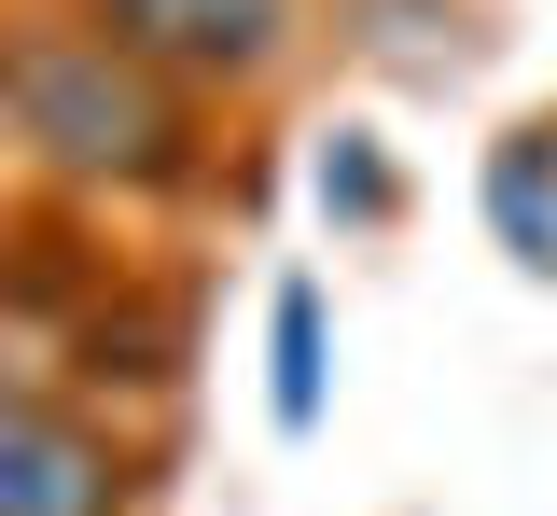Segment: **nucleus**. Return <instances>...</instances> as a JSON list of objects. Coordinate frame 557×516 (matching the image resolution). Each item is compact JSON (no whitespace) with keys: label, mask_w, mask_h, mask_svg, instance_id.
I'll list each match as a JSON object with an SVG mask.
<instances>
[{"label":"nucleus","mask_w":557,"mask_h":516,"mask_svg":"<svg viewBox=\"0 0 557 516\" xmlns=\"http://www.w3.org/2000/svg\"><path fill=\"white\" fill-rule=\"evenodd\" d=\"M84 14L126 42L139 71H168L182 98H196V84L278 71V42H293V0H84Z\"/></svg>","instance_id":"nucleus-3"},{"label":"nucleus","mask_w":557,"mask_h":516,"mask_svg":"<svg viewBox=\"0 0 557 516\" xmlns=\"http://www.w3.org/2000/svg\"><path fill=\"white\" fill-rule=\"evenodd\" d=\"M487 223H502V251H516L530 280H557V112L487 153Z\"/></svg>","instance_id":"nucleus-4"},{"label":"nucleus","mask_w":557,"mask_h":516,"mask_svg":"<svg viewBox=\"0 0 557 516\" xmlns=\"http://www.w3.org/2000/svg\"><path fill=\"white\" fill-rule=\"evenodd\" d=\"M0 126L42 153V168L112 182V196H153V182L196 168V98L168 71H139L98 14H57V28H28L0 57Z\"/></svg>","instance_id":"nucleus-1"},{"label":"nucleus","mask_w":557,"mask_h":516,"mask_svg":"<svg viewBox=\"0 0 557 516\" xmlns=\"http://www.w3.org/2000/svg\"><path fill=\"white\" fill-rule=\"evenodd\" d=\"M321 419V280H278V433Z\"/></svg>","instance_id":"nucleus-5"},{"label":"nucleus","mask_w":557,"mask_h":516,"mask_svg":"<svg viewBox=\"0 0 557 516\" xmlns=\"http://www.w3.org/2000/svg\"><path fill=\"white\" fill-rule=\"evenodd\" d=\"M126 446L98 419H70L57 391L0 377V516H126Z\"/></svg>","instance_id":"nucleus-2"}]
</instances>
